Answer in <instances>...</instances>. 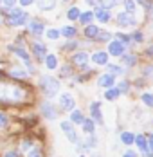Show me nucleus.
<instances>
[{
  "mask_svg": "<svg viewBox=\"0 0 153 157\" xmlns=\"http://www.w3.org/2000/svg\"><path fill=\"white\" fill-rule=\"evenodd\" d=\"M135 42H142V33H133V36H132Z\"/></svg>",
  "mask_w": 153,
  "mask_h": 157,
  "instance_id": "37998d69",
  "label": "nucleus"
},
{
  "mask_svg": "<svg viewBox=\"0 0 153 157\" xmlns=\"http://www.w3.org/2000/svg\"><path fill=\"white\" fill-rule=\"evenodd\" d=\"M61 76H63V78H65V76H70V67H65V65H63V67H61Z\"/></svg>",
  "mask_w": 153,
  "mask_h": 157,
  "instance_id": "ea45409f",
  "label": "nucleus"
},
{
  "mask_svg": "<svg viewBox=\"0 0 153 157\" xmlns=\"http://www.w3.org/2000/svg\"><path fill=\"white\" fill-rule=\"evenodd\" d=\"M79 157H83V155H79Z\"/></svg>",
  "mask_w": 153,
  "mask_h": 157,
  "instance_id": "6e6d98bb",
  "label": "nucleus"
},
{
  "mask_svg": "<svg viewBox=\"0 0 153 157\" xmlns=\"http://www.w3.org/2000/svg\"><path fill=\"white\" fill-rule=\"evenodd\" d=\"M27 157H42V152H40V150H38V148L34 146V148L31 150L29 154H27Z\"/></svg>",
  "mask_w": 153,
  "mask_h": 157,
  "instance_id": "4c0bfd02",
  "label": "nucleus"
},
{
  "mask_svg": "<svg viewBox=\"0 0 153 157\" xmlns=\"http://www.w3.org/2000/svg\"><path fill=\"white\" fill-rule=\"evenodd\" d=\"M90 114L95 123H103V114H101V103L99 101H94L90 105Z\"/></svg>",
  "mask_w": 153,
  "mask_h": 157,
  "instance_id": "423d86ee",
  "label": "nucleus"
},
{
  "mask_svg": "<svg viewBox=\"0 0 153 157\" xmlns=\"http://www.w3.org/2000/svg\"><path fill=\"white\" fill-rule=\"evenodd\" d=\"M99 34H101V29L97 25H87V29H85L87 38H99Z\"/></svg>",
  "mask_w": 153,
  "mask_h": 157,
  "instance_id": "dca6fc26",
  "label": "nucleus"
},
{
  "mask_svg": "<svg viewBox=\"0 0 153 157\" xmlns=\"http://www.w3.org/2000/svg\"><path fill=\"white\" fill-rule=\"evenodd\" d=\"M137 2H139V4H140V6H142V7H151L148 0H137Z\"/></svg>",
  "mask_w": 153,
  "mask_h": 157,
  "instance_id": "49530a36",
  "label": "nucleus"
},
{
  "mask_svg": "<svg viewBox=\"0 0 153 157\" xmlns=\"http://www.w3.org/2000/svg\"><path fill=\"white\" fill-rule=\"evenodd\" d=\"M47 38H49V40H58V38H60V31L49 29V31H47Z\"/></svg>",
  "mask_w": 153,
  "mask_h": 157,
  "instance_id": "c9c22d12",
  "label": "nucleus"
},
{
  "mask_svg": "<svg viewBox=\"0 0 153 157\" xmlns=\"http://www.w3.org/2000/svg\"><path fill=\"white\" fill-rule=\"evenodd\" d=\"M95 18H97L99 22H108V20H110V11H108V9H97Z\"/></svg>",
  "mask_w": 153,
  "mask_h": 157,
  "instance_id": "5701e85b",
  "label": "nucleus"
},
{
  "mask_svg": "<svg viewBox=\"0 0 153 157\" xmlns=\"http://www.w3.org/2000/svg\"><path fill=\"white\" fill-rule=\"evenodd\" d=\"M42 114L45 116L47 119H56V116H58V114H56V109H54L50 103H43V105H42Z\"/></svg>",
  "mask_w": 153,
  "mask_h": 157,
  "instance_id": "ddd939ff",
  "label": "nucleus"
},
{
  "mask_svg": "<svg viewBox=\"0 0 153 157\" xmlns=\"http://www.w3.org/2000/svg\"><path fill=\"white\" fill-rule=\"evenodd\" d=\"M135 143H137V148H139V150L146 152V148H148V137H146V136H142V134L135 136Z\"/></svg>",
  "mask_w": 153,
  "mask_h": 157,
  "instance_id": "a211bd4d",
  "label": "nucleus"
},
{
  "mask_svg": "<svg viewBox=\"0 0 153 157\" xmlns=\"http://www.w3.org/2000/svg\"><path fill=\"white\" fill-rule=\"evenodd\" d=\"M60 107L63 110H74L76 101H74V98H72L70 94H61L60 96Z\"/></svg>",
  "mask_w": 153,
  "mask_h": 157,
  "instance_id": "39448f33",
  "label": "nucleus"
},
{
  "mask_svg": "<svg viewBox=\"0 0 153 157\" xmlns=\"http://www.w3.org/2000/svg\"><path fill=\"white\" fill-rule=\"evenodd\" d=\"M87 4H88V6H95V7H97V6L101 4V0H87Z\"/></svg>",
  "mask_w": 153,
  "mask_h": 157,
  "instance_id": "a18cd8bd",
  "label": "nucleus"
},
{
  "mask_svg": "<svg viewBox=\"0 0 153 157\" xmlns=\"http://www.w3.org/2000/svg\"><path fill=\"white\" fill-rule=\"evenodd\" d=\"M79 15H81V13H79V9H77V7H72V9H70V11H69V20H77V18H79Z\"/></svg>",
  "mask_w": 153,
  "mask_h": 157,
  "instance_id": "473e14b6",
  "label": "nucleus"
},
{
  "mask_svg": "<svg viewBox=\"0 0 153 157\" xmlns=\"http://www.w3.org/2000/svg\"><path fill=\"white\" fill-rule=\"evenodd\" d=\"M92 62L97 63V65H108V52H103V51L94 52L92 54Z\"/></svg>",
  "mask_w": 153,
  "mask_h": 157,
  "instance_id": "f8f14e48",
  "label": "nucleus"
},
{
  "mask_svg": "<svg viewBox=\"0 0 153 157\" xmlns=\"http://www.w3.org/2000/svg\"><path fill=\"white\" fill-rule=\"evenodd\" d=\"M65 2H72V0H65Z\"/></svg>",
  "mask_w": 153,
  "mask_h": 157,
  "instance_id": "5fc2aeb1",
  "label": "nucleus"
},
{
  "mask_svg": "<svg viewBox=\"0 0 153 157\" xmlns=\"http://www.w3.org/2000/svg\"><path fill=\"white\" fill-rule=\"evenodd\" d=\"M56 6V0H38V7L43 9V11H49Z\"/></svg>",
  "mask_w": 153,
  "mask_h": 157,
  "instance_id": "aec40b11",
  "label": "nucleus"
},
{
  "mask_svg": "<svg viewBox=\"0 0 153 157\" xmlns=\"http://www.w3.org/2000/svg\"><path fill=\"white\" fill-rule=\"evenodd\" d=\"M32 52H34V56L38 60H45V56H47V49L42 42H34L32 44Z\"/></svg>",
  "mask_w": 153,
  "mask_h": 157,
  "instance_id": "9b49d317",
  "label": "nucleus"
},
{
  "mask_svg": "<svg viewBox=\"0 0 153 157\" xmlns=\"http://www.w3.org/2000/svg\"><path fill=\"white\" fill-rule=\"evenodd\" d=\"M122 157H137V154H135L133 150H128V152H124V154H122Z\"/></svg>",
  "mask_w": 153,
  "mask_h": 157,
  "instance_id": "c03bdc74",
  "label": "nucleus"
},
{
  "mask_svg": "<svg viewBox=\"0 0 153 157\" xmlns=\"http://www.w3.org/2000/svg\"><path fill=\"white\" fill-rule=\"evenodd\" d=\"M74 47H76V42H70L69 45H65V49H74Z\"/></svg>",
  "mask_w": 153,
  "mask_h": 157,
  "instance_id": "09e8293b",
  "label": "nucleus"
},
{
  "mask_svg": "<svg viewBox=\"0 0 153 157\" xmlns=\"http://www.w3.org/2000/svg\"><path fill=\"white\" fill-rule=\"evenodd\" d=\"M122 62L126 63L128 67H132V65H135V56H132V54H122Z\"/></svg>",
  "mask_w": 153,
  "mask_h": 157,
  "instance_id": "c756f323",
  "label": "nucleus"
},
{
  "mask_svg": "<svg viewBox=\"0 0 153 157\" xmlns=\"http://www.w3.org/2000/svg\"><path fill=\"white\" fill-rule=\"evenodd\" d=\"M117 87H119V92H121V94H126V92L130 90V83H128V81H121Z\"/></svg>",
  "mask_w": 153,
  "mask_h": 157,
  "instance_id": "e433bc0d",
  "label": "nucleus"
},
{
  "mask_svg": "<svg viewBox=\"0 0 153 157\" xmlns=\"http://www.w3.org/2000/svg\"><path fill=\"white\" fill-rule=\"evenodd\" d=\"M140 101H142L146 107H151V109H153V94H150V92L142 94V96H140Z\"/></svg>",
  "mask_w": 153,
  "mask_h": 157,
  "instance_id": "393cba45",
  "label": "nucleus"
},
{
  "mask_svg": "<svg viewBox=\"0 0 153 157\" xmlns=\"http://www.w3.org/2000/svg\"><path fill=\"white\" fill-rule=\"evenodd\" d=\"M27 98L25 89L13 85V83H4L0 85V101L2 103H18Z\"/></svg>",
  "mask_w": 153,
  "mask_h": 157,
  "instance_id": "f257e3e1",
  "label": "nucleus"
},
{
  "mask_svg": "<svg viewBox=\"0 0 153 157\" xmlns=\"http://www.w3.org/2000/svg\"><path fill=\"white\" fill-rule=\"evenodd\" d=\"M16 2H18V0H2V4H4L6 7H13Z\"/></svg>",
  "mask_w": 153,
  "mask_h": 157,
  "instance_id": "a19ab883",
  "label": "nucleus"
},
{
  "mask_svg": "<svg viewBox=\"0 0 153 157\" xmlns=\"http://www.w3.org/2000/svg\"><path fill=\"white\" fill-rule=\"evenodd\" d=\"M112 2H114V4H117V2H119V0H112Z\"/></svg>",
  "mask_w": 153,
  "mask_h": 157,
  "instance_id": "603ef678",
  "label": "nucleus"
},
{
  "mask_svg": "<svg viewBox=\"0 0 153 157\" xmlns=\"http://www.w3.org/2000/svg\"><path fill=\"white\" fill-rule=\"evenodd\" d=\"M9 123V117H7V114L6 112H0V128H6Z\"/></svg>",
  "mask_w": 153,
  "mask_h": 157,
  "instance_id": "72a5a7b5",
  "label": "nucleus"
},
{
  "mask_svg": "<svg viewBox=\"0 0 153 157\" xmlns=\"http://www.w3.org/2000/svg\"><path fill=\"white\" fill-rule=\"evenodd\" d=\"M61 130L65 132V136L69 137V141L76 143L77 137H76V132H74V128H72V125L69 123V121H61Z\"/></svg>",
  "mask_w": 153,
  "mask_h": 157,
  "instance_id": "9d476101",
  "label": "nucleus"
},
{
  "mask_svg": "<svg viewBox=\"0 0 153 157\" xmlns=\"http://www.w3.org/2000/svg\"><path fill=\"white\" fill-rule=\"evenodd\" d=\"M11 76L13 78H27V72L24 71V69H11Z\"/></svg>",
  "mask_w": 153,
  "mask_h": 157,
  "instance_id": "a878e982",
  "label": "nucleus"
},
{
  "mask_svg": "<svg viewBox=\"0 0 153 157\" xmlns=\"http://www.w3.org/2000/svg\"><path fill=\"white\" fill-rule=\"evenodd\" d=\"M29 31L32 33V34H36V36L43 34V24H42V22H36V20H31L29 22Z\"/></svg>",
  "mask_w": 153,
  "mask_h": 157,
  "instance_id": "2eb2a0df",
  "label": "nucleus"
},
{
  "mask_svg": "<svg viewBox=\"0 0 153 157\" xmlns=\"http://www.w3.org/2000/svg\"><path fill=\"white\" fill-rule=\"evenodd\" d=\"M119 94H121V92H119V89H114V87H112V89H106L105 98H106L108 101H115V99L119 98Z\"/></svg>",
  "mask_w": 153,
  "mask_h": 157,
  "instance_id": "412c9836",
  "label": "nucleus"
},
{
  "mask_svg": "<svg viewBox=\"0 0 153 157\" xmlns=\"http://www.w3.org/2000/svg\"><path fill=\"white\" fill-rule=\"evenodd\" d=\"M0 2H2V0H0Z\"/></svg>",
  "mask_w": 153,
  "mask_h": 157,
  "instance_id": "4d7b16f0",
  "label": "nucleus"
},
{
  "mask_svg": "<svg viewBox=\"0 0 153 157\" xmlns=\"http://www.w3.org/2000/svg\"><path fill=\"white\" fill-rule=\"evenodd\" d=\"M110 38H112V34H110V33L101 31V34H99V38H97V40H110Z\"/></svg>",
  "mask_w": 153,
  "mask_h": 157,
  "instance_id": "58836bf2",
  "label": "nucleus"
},
{
  "mask_svg": "<svg viewBox=\"0 0 153 157\" xmlns=\"http://www.w3.org/2000/svg\"><path fill=\"white\" fill-rule=\"evenodd\" d=\"M94 13H83V15L79 16V22H81V24H90L92 20H94Z\"/></svg>",
  "mask_w": 153,
  "mask_h": 157,
  "instance_id": "cd10ccee",
  "label": "nucleus"
},
{
  "mask_svg": "<svg viewBox=\"0 0 153 157\" xmlns=\"http://www.w3.org/2000/svg\"><path fill=\"white\" fill-rule=\"evenodd\" d=\"M122 2H124L126 11H128V13H133V9H135V2H133V0H122Z\"/></svg>",
  "mask_w": 153,
  "mask_h": 157,
  "instance_id": "f704fd0d",
  "label": "nucleus"
},
{
  "mask_svg": "<svg viewBox=\"0 0 153 157\" xmlns=\"http://www.w3.org/2000/svg\"><path fill=\"white\" fill-rule=\"evenodd\" d=\"M4 157H20V155H18V152H15V150H9V152L4 154Z\"/></svg>",
  "mask_w": 153,
  "mask_h": 157,
  "instance_id": "79ce46f5",
  "label": "nucleus"
},
{
  "mask_svg": "<svg viewBox=\"0 0 153 157\" xmlns=\"http://www.w3.org/2000/svg\"><path fill=\"white\" fill-rule=\"evenodd\" d=\"M108 72L114 74V76H117V74H122V69L119 65H110V63H108Z\"/></svg>",
  "mask_w": 153,
  "mask_h": 157,
  "instance_id": "7c9ffc66",
  "label": "nucleus"
},
{
  "mask_svg": "<svg viewBox=\"0 0 153 157\" xmlns=\"http://www.w3.org/2000/svg\"><path fill=\"white\" fill-rule=\"evenodd\" d=\"M61 34H63V36H67V38H72V36H76V29H74L72 25H67V27H63Z\"/></svg>",
  "mask_w": 153,
  "mask_h": 157,
  "instance_id": "bb28decb",
  "label": "nucleus"
},
{
  "mask_svg": "<svg viewBox=\"0 0 153 157\" xmlns=\"http://www.w3.org/2000/svg\"><path fill=\"white\" fill-rule=\"evenodd\" d=\"M45 67H47V69H50V71L58 67V60H56V56H54V54L45 56Z\"/></svg>",
  "mask_w": 153,
  "mask_h": 157,
  "instance_id": "4be33fe9",
  "label": "nucleus"
},
{
  "mask_svg": "<svg viewBox=\"0 0 153 157\" xmlns=\"http://www.w3.org/2000/svg\"><path fill=\"white\" fill-rule=\"evenodd\" d=\"M117 22H119V25H135V18L132 13H119L117 15Z\"/></svg>",
  "mask_w": 153,
  "mask_h": 157,
  "instance_id": "1a4fd4ad",
  "label": "nucleus"
},
{
  "mask_svg": "<svg viewBox=\"0 0 153 157\" xmlns=\"http://www.w3.org/2000/svg\"><path fill=\"white\" fill-rule=\"evenodd\" d=\"M124 49H126V45H124L122 42H119V40L108 44V52H110L112 56H122V54H124Z\"/></svg>",
  "mask_w": 153,
  "mask_h": 157,
  "instance_id": "20e7f679",
  "label": "nucleus"
},
{
  "mask_svg": "<svg viewBox=\"0 0 153 157\" xmlns=\"http://www.w3.org/2000/svg\"><path fill=\"white\" fill-rule=\"evenodd\" d=\"M2 78H4V74H0V79H2Z\"/></svg>",
  "mask_w": 153,
  "mask_h": 157,
  "instance_id": "864d4df0",
  "label": "nucleus"
},
{
  "mask_svg": "<svg viewBox=\"0 0 153 157\" xmlns=\"http://www.w3.org/2000/svg\"><path fill=\"white\" fill-rule=\"evenodd\" d=\"M22 6H29V4H32V0H18Z\"/></svg>",
  "mask_w": 153,
  "mask_h": 157,
  "instance_id": "de8ad7c7",
  "label": "nucleus"
},
{
  "mask_svg": "<svg viewBox=\"0 0 153 157\" xmlns=\"http://www.w3.org/2000/svg\"><path fill=\"white\" fill-rule=\"evenodd\" d=\"M117 38H119V42H122L124 45H130V44H132V36H128V34L119 33V34H117Z\"/></svg>",
  "mask_w": 153,
  "mask_h": 157,
  "instance_id": "2f4dec72",
  "label": "nucleus"
},
{
  "mask_svg": "<svg viewBox=\"0 0 153 157\" xmlns=\"http://www.w3.org/2000/svg\"><path fill=\"white\" fill-rule=\"evenodd\" d=\"M150 15L153 16V6H151V7H150Z\"/></svg>",
  "mask_w": 153,
  "mask_h": 157,
  "instance_id": "3c124183",
  "label": "nucleus"
},
{
  "mask_svg": "<svg viewBox=\"0 0 153 157\" xmlns=\"http://www.w3.org/2000/svg\"><path fill=\"white\" fill-rule=\"evenodd\" d=\"M114 83H115L114 74H103V76H99V79H97V85H99L101 89H112Z\"/></svg>",
  "mask_w": 153,
  "mask_h": 157,
  "instance_id": "0eeeda50",
  "label": "nucleus"
},
{
  "mask_svg": "<svg viewBox=\"0 0 153 157\" xmlns=\"http://www.w3.org/2000/svg\"><path fill=\"white\" fill-rule=\"evenodd\" d=\"M95 144H97V137H95L94 134H88V139L85 143V146H87V148H95Z\"/></svg>",
  "mask_w": 153,
  "mask_h": 157,
  "instance_id": "c85d7f7f",
  "label": "nucleus"
},
{
  "mask_svg": "<svg viewBox=\"0 0 153 157\" xmlns=\"http://www.w3.org/2000/svg\"><path fill=\"white\" fill-rule=\"evenodd\" d=\"M121 143H122V144H126V146H130V144H133V143H135V136H133V134H130V132H122V134H121Z\"/></svg>",
  "mask_w": 153,
  "mask_h": 157,
  "instance_id": "6ab92c4d",
  "label": "nucleus"
},
{
  "mask_svg": "<svg viewBox=\"0 0 153 157\" xmlns=\"http://www.w3.org/2000/svg\"><path fill=\"white\" fill-rule=\"evenodd\" d=\"M146 54H153V45H151V47L146 49Z\"/></svg>",
  "mask_w": 153,
  "mask_h": 157,
  "instance_id": "8fccbe9b",
  "label": "nucleus"
},
{
  "mask_svg": "<svg viewBox=\"0 0 153 157\" xmlns=\"http://www.w3.org/2000/svg\"><path fill=\"white\" fill-rule=\"evenodd\" d=\"M27 18H29V15L24 13L22 9H11V13L7 15V25H13V27L22 25L27 22Z\"/></svg>",
  "mask_w": 153,
  "mask_h": 157,
  "instance_id": "7ed1b4c3",
  "label": "nucleus"
},
{
  "mask_svg": "<svg viewBox=\"0 0 153 157\" xmlns=\"http://www.w3.org/2000/svg\"><path fill=\"white\" fill-rule=\"evenodd\" d=\"M9 49H11L13 52H16V56H20V60H24V62H25V65L29 67V71H31V72L34 71V69H32V63H31V56H29V54H27V52H25V51H24V49L13 47V45H11V47H9Z\"/></svg>",
  "mask_w": 153,
  "mask_h": 157,
  "instance_id": "6e6552de",
  "label": "nucleus"
},
{
  "mask_svg": "<svg viewBox=\"0 0 153 157\" xmlns=\"http://www.w3.org/2000/svg\"><path fill=\"white\" fill-rule=\"evenodd\" d=\"M72 62L76 63V65H79V67H85L87 65V62H88V54L87 52H76L74 56H72Z\"/></svg>",
  "mask_w": 153,
  "mask_h": 157,
  "instance_id": "4468645a",
  "label": "nucleus"
},
{
  "mask_svg": "<svg viewBox=\"0 0 153 157\" xmlns=\"http://www.w3.org/2000/svg\"><path fill=\"white\" fill-rule=\"evenodd\" d=\"M94 119H85V123H83V130H85V134H94Z\"/></svg>",
  "mask_w": 153,
  "mask_h": 157,
  "instance_id": "b1692460",
  "label": "nucleus"
},
{
  "mask_svg": "<svg viewBox=\"0 0 153 157\" xmlns=\"http://www.w3.org/2000/svg\"><path fill=\"white\" fill-rule=\"evenodd\" d=\"M70 121L76 123V125H83V123H85V116H83V112H81V110H72V114H70Z\"/></svg>",
  "mask_w": 153,
  "mask_h": 157,
  "instance_id": "f3484780",
  "label": "nucleus"
},
{
  "mask_svg": "<svg viewBox=\"0 0 153 157\" xmlns=\"http://www.w3.org/2000/svg\"><path fill=\"white\" fill-rule=\"evenodd\" d=\"M40 87H42V90H43V94L47 98H52L60 90V81L56 78H52V76H43L40 79Z\"/></svg>",
  "mask_w": 153,
  "mask_h": 157,
  "instance_id": "f03ea898",
  "label": "nucleus"
}]
</instances>
